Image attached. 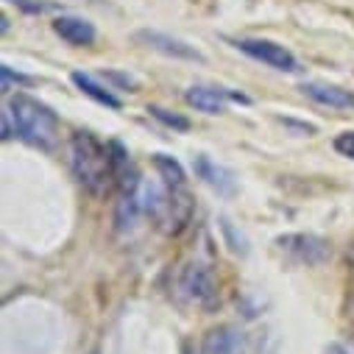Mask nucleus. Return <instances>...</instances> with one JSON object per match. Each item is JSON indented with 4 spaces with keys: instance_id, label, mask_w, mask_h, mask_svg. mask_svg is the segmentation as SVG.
Wrapping results in <instances>:
<instances>
[{
    "instance_id": "f257e3e1",
    "label": "nucleus",
    "mask_w": 354,
    "mask_h": 354,
    "mask_svg": "<svg viewBox=\"0 0 354 354\" xmlns=\"http://www.w3.org/2000/svg\"><path fill=\"white\" fill-rule=\"evenodd\" d=\"M70 165L78 182L93 196H106L115 182L112 151L93 131H75L70 140Z\"/></svg>"
},
{
    "instance_id": "f03ea898",
    "label": "nucleus",
    "mask_w": 354,
    "mask_h": 354,
    "mask_svg": "<svg viewBox=\"0 0 354 354\" xmlns=\"http://www.w3.org/2000/svg\"><path fill=\"white\" fill-rule=\"evenodd\" d=\"M9 112L15 118V129L17 134L31 142V145H39V148H50L56 142V134H59V120L53 115L50 106H45L42 101L26 95V93H17L12 101H9Z\"/></svg>"
},
{
    "instance_id": "7ed1b4c3",
    "label": "nucleus",
    "mask_w": 354,
    "mask_h": 354,
    "mask_svg": "<svg viewBox=\"0 0 354 354\" xmlns=\"http://www.w3.org/2000/svg\"><path fill=\"white\" fill-rule=\"evenodd\" d=\"M193 212H196V201L187 187H167V198L162 212L156 215V223L165 234H182L193 221Z\"/></svg>"
},
{
    "instance_id": "20e7f679",
    "label": "nucleus",
    "mask_w": 354,
    "mask_h": 354,
    "mask_svg": "<svg viewBox=\"0 0 354 354\" xmlns=\"http://www.w3.org/2000/svg\"><path fill=\"white\" fill-rule=\"evenodd\" d=\"M234 45L245 56H251V59H257L262 64H268L274 70H282V73H296L299 70V59L285 45H279V42L257 39V37H243V39H234Z\"/></svg>"
},
{
    "instance_id": "39448f33",
    "label": "nucleus",
    "mask_w": 354,
    "mask_h": 354,
    "mask_svg": "<svg viewBox=\"0 0 354 354\" xmlns=\"http://www.w3.org/2000/svg\"><path fill=\"white\" fill-rule=\"evenodd\" d=\"M179 285H182V293H185L190 301H196L198 307H212L215 299H218L215 277H212V271L207 268L204 262H190L187 268L182 271Z\"/></svg>"
},
{
    "instance_id": "423d86ee",
    "label": "nucleus",
    "mask_w": 354,
    "mask_h": 354,
    "mask_svg": "<svg viewBox=\"0 0 354 354\" xmlns=\"http://www.w3.org/2000/svg\"><path fill=\"white\" fill-rule=\"evenodd\" d=\"M134 39L142 42L145 48L162 53V56H170V59H182V62H207V56H204L196 45H190V42H185V39H179V37L162 34V31H137Z\"/></svg>"
},
{
    "instance_id": "0eeeda50",
    "label": "nucleus",
    "mask_w": 354,
    "mask_h": 354,
    "mask_svg": "<svg viewBox=\"0 0 354 354\" xmlns=\"http://www.w3.org/2000/svg\"><path fill=\"white\" fill-rule=\"evenodd\" d=\"M277 245L282 254H288L299 265H318L329 257L326 240H321L315 234H285L277 240Z\"/></svg>"
},
{
    "instance_id": "6e6552de",
    "label": "nucleus",
    "mask_w": 354,
    "mask_h": 354,
    "mask_svg": "<svg viewBox=\"0 0 354 354\" xmlns=\"http://www.w3.org/2000/svg\"><path fill=\"white\" fill-rule=\"evenodd\" d=\"M234 98V101H243L248 104L245 95L240 93H232V90H223V86H204V84H196L185 93V101L190 106H196L198 112H207V115H221L226 112V101Z\"/></svg>"
},
{
    "instance_id": "1a4fd4ad",
    "label": "nucleus",
    "mask_w": 354,
    "mask_h": 354,
    "mask_svg": "<svg viewBox=\"0 0 354 354\" xmlns=\"http://www.w3.org/2000/svg\"><path fill=\"white\" fill-rule=\"evenodd\" d=\"M301 93L321 104V106H329V109H354V93L351 90H343L337 84H326V81H307L301 84Z\"/></svg>"
},
{
    "instance_id": "9d476101",
    "label": "nucleus",
    "mask_w": 354,
    "mask_h": 354,
    "mask_svg": "<svg viewBox=\"0 0 354 354\" xmlns=\"http://www.w3.org/2000/svg\"><path fill=\"white\" fill-rule=\"evenodd\" d=\"M53 31L67 42V45H75V48H86V45H93L98 31L90 20H84V17H75V15H62L53 20Z\"/></svg>"
},
{
    "instance_id": "9b49d317",
    "label": "nucleus",
    "mask_w": 354,
    "mask_h": 354,
    "mask_svg": "<svg viewBox=\"0 0 354 354\" xmlns=\"http://www.w3.org/2000/svg\"><path fill=\"white\" fill-rule=\"evenodd\" d=\"M196 173H198V179H204L212 190H218L221 196H234L237 190V179H234V173L218 162H212L209 156H196Z\"/></svg>"
},
{
    "instance_id": "f8f14e48",
    "label": "nucleus",
    "mask_w": 354,
    "mask_h": 354,
    "mask_svg": "<svg viewBox=\"0 0 354 354\" xmlns=\"http://www.w3.org/2000/svg\"><path fill=\"white\" fill-rule=\"evenodd\" d=\"M201 354H245L243 346V335L234 326H215L204 335V346Z\"/></svg>"
},
{
    "instance_id": "ddd939ff",
    "label": "nucleus",
    "mask_w": 354,
    "mask_h": 354,
    "mask_svg": "<svg viewBox=\"0 0 354 354\" xmlns=\"http://www.w3.org/2000/svg\"><path fill=\"white\" fill-rule=\"evenodd\" d=\"M70 78H73V84L78 86V90H81L84 95H90L93 101H98V104H104V106L120 109V98L109 90V86H104L98 78H93L90 73H73Z\"/></svg>"
},
{
    "instance_id": "4468645a",
    "label": "nucleus",
    "mask_w": 354,
    "mask_h": 354,
    "mask_svg": "<svg viewBox=\"0 0 354 354\" xmlns=\"http://www.w3.org/2000/svg\"><path fill=\"white\" fill-rule=\"evenodd\" d=\"M153 167L159 170L165 187H187L185 167L176 162L173 156H167V153H153Z\"/></svg>"
},
{
    "instance_id": "2eb2a0df",
    "label": "nucleus",
    "mask_w": 354,
    "mask_h": 354,
    "mask_svg": "<svg viewBox=\"0 0 354 354\" xmlns=\"http://www.w3.org/2000/svg\"><path fill=\"white\" fill-rule=\"evenodd\" d=\"M140 212H142V207H140L137 196H134V193H129V196H126V198L118 204V229H120V232L131 229V226L137 223Z\"/></svg>"
},
{
    "instance_id": "dca6fc26",
    "label": "nucleus",
    "mask_w": 354,
    "mask_h": 354,
    "mask_svg": "<svg viewBox=\"0 0 354 354\" xmlns=\"http://www.w3.org/2000/svg\"><path fill=\"white\" fill-rule=\"evenodd\" d=\"M156 120H162L165 126H170V129H176V131H187L190 129V120L187 118H182V115H176V112H167V109H162V106H151L148 109Z\"/></svg>"
},
{
    "instance_id": "f3484780",
    "label": "nucleus",
    "mask_w": 354,
    "mask_h": 354,
    "mask_svg": "<svg viewBox=\"0 0 354 354\" xmlns=\"http://www.w3.org/2000/svg\"><path fill=\"white\" fill-rule=\"evenodd\" d=\"M9 3H15L26 15H48V12L56 9L53 3H42V0H9Z\"/></svg>"
},
{
    "instance_id": "a211bd4d",
    "label": "nucleus",
    "mask_w": 354,
    "mask_h": 354,
    "mask_svg": "<svg viewBox=\"0 0 354 354\" xmlns=\"http://www.w3.org/2000/svg\"><path fill=\"white\" fill-rule=\"evenodd\" d=\"M332 145H335V151H337L340 156L354 159V129H351V131H340Z\"/></svg>"
},
{
    "instance_id": "6ab92c4d",
    "label": "nucleus",
    "mask_w": 354,
    "mask_h": 354,
    "mask_svg": "<svg viewBox=\"0 0 354 354\" xmlns=\"http://www.w3.org/2000/svg\"><path fill=\"white\" fill-rule=\"evenodd\" d=\"M221 229L226 232V240L232 243V248H234L237 254H248V245H245L243 234L237 237V232H234V226H232V221H229V218H221Z\"/></svg>"
},
{
    "instance_id": "aec40b11",
    "label": "nucleus",
    "mask_w": 354,
    "mask_h": 354,
    "mask_svg": "<svg viewBox=\"0 0 354 354\" xmlns=\"http://www.w3.org/2000/svg\"><path fill=\"white\" fill-rule=\"evenodd\" d=\"M324 354H354V351H351L348 346H343V343H329Z\"/></svg>"
},
{
    "instance_id": "412c9836",
    "label": "nucleus",
    "mask_w": 354,
    "mask_h": 354,
    "mask_svg": "<svg viewBox=\"0 0 354 354\" xmlns=\"http://www.w3.org/2000/svg\"><path fill=\"white\" fill-rule=\"evenodd\" d=\"M90 3H104V0H90Z\"/></svg>"
},
{
    "instance_id": "4be33fe9",
    "label": "nucleus",
    "mask_w": 354,
    "mask_h": 354,
    "mask_svg": "<svg viewBox=\"0 0 354 354\" xmlns=\"http://www.w3.org/2000/svg\"><path fill=\"white\" fill-rule=\"evenodd\" d=\"M187 354H190V351H187Z\"/></svg>"
}]
</instances>
